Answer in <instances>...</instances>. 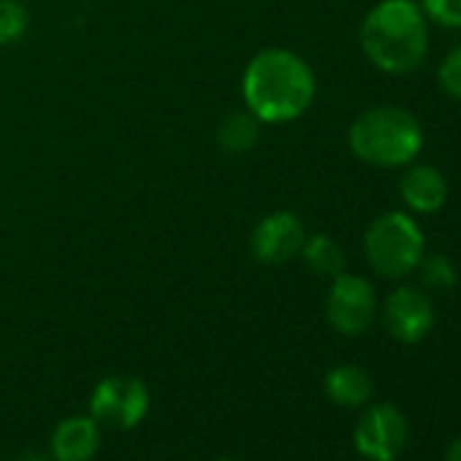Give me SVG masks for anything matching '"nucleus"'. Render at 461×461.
Returning a JSON list of instances; mask_svg holds the SVG:
<instances>
[{
    "label": "nucleus",
    "instance_id": "obj_1",
    "mask_svg": "<svg viewBox=\"0 0 461 461\" xmlns=\"http://www.w3.org/2000/svg\"><path fill=\"white\" fill-rule=\"evenodd\" d=\"M315 93L318 82L310 63L302 55L280 47L258 52L242 77L245 106L267 125L294 122L307 114Z\"/></svg>",
    "mask_w": 461,
    "mask_h": 461
},
{
    "label": "nucleus",
    "instance_id": "obj_2",
    "mask_svg": "<svg viewBox=\"0 0 461 461\" xmlns=\"http://www.w3.org/2000/svg\"><path fill=\"white\" fill-rule=\"evenodd\" d=\"M361 50L383 74H412L429 55V20L415 0H380L361 23Z\"/></svg>",
    "mask_w": 461,
    "mask_h": 461
},
{
    "label": "nucleus",
    "instance_id": "obj_3",
    "mask_svg": "<svg viewBox=\"0 0 461 461\" xmlns=\"http://www.w3.org/2000/svg\"><path fill=\"white\" fill-rule=\"evenodd\" d=\"M350 152L377 168H404L423 149V128L404 106H372L348 131Z\"/></svg>",
    "mask_w": 461,
    "mask_h": 461
},
{
    "label": "nucleus",
    "instance_id": "obj_4",
    "mask_svg": "<svg viewBox=\"0 0 461 461\" xmlns=\"http://www.w3.org/2000/svg\"><path fill=\"white\" fill-rule=\"evenodd\" d=\"M364 256L372 272L383 280L412 275L426 256L420 225L407 212H385L375 217L364 234Z\"/></svg>",
    "mask_w": 461,
    "mask_h": 461
},
{
    "label": "nucleus",
    "instance_id": "obj_5",
    "mask_svg": "<svg viewBox=\"0 0 461 461\" xmlns=\"http://www.w3.org/2000/svg\"><path fill=\"white\" fill-rule=\"evenodd\" d=\"M149 412V388L131 375L104 377L90 393V415L98 426L128 431L136 429Z\"/></svg>",
    "mask_w": 461,
    "mask_h": 461
},
{
    "label": "nucleus",
    "instance_id": "obj_6",
    "mask_svg": "<svg viewBox=\"0 0 461 461\" xmlns=\"http://www.w3.org/2000/svg\"><path fill=\"white\" fill-rule=\"evenodd\" d=\"M377 318V291L361 275H337L326 296V321L345 337L364 334Z\"/></svg>",
    "mask_w": 461,
    "mask_h": 461
},
{
    "label": "nucleus",
    "instance_id": "obj_7",
    "mask_svg": "<svg viewBox=\"0 0 461 461\" xmlns=\"http://www.w3.org/2000/svg\"><path fill=\"white\" fill-rule=\"evenodd\" d=\"M407 418L391 402L366 407L353 429V445L366 461H396L407 447Z\"/></svg>",
    "mask_w": 461,
    "mask_h": 461
},
{
    "label": "nucleus",
    "instance_id": "obj_8",
    "mask_svg": "<svg viewBox=\"0 0 461 461\" xmlns=\"http://www.w3.org/2000/svg\"><path fill=\"white\" fill-rule=\"evenodd\" d=\"M304 242H307V228L302 217L288 209H280L256 222L253 237H250V250L256 261L280 267L302 256Z\"/></svg>",
    "mask_w": 461,
    "mask_h": 461
},
{
    "label": "nucleus",
    "instance_id": "obj_9",
    "mask_svg": "<svg viewBox=\"0 0 461 461\" xmlns=\"http://www.w3.org/2000/svg\"><path fill=\"white\" fill-rule=\"evenodd\" d=\"M383 323H385V331L396 342L415 345V342L426 339L434 326V304L423 288L399 285L385 296Z\"/></svg>",
    "mask_w": 461,
    "mask_h": 461
},
{
    "label": "nucleus",
    "instance_id": "obj_10",
    "mask_svg": "<svg viewBox=\"0 0 461 461\" xmlns=\"http://www.w3.org/2000/svg\"><path fill=\"white\" fill-rule=\"evenodd\" d=\"M101 447V426L93 415H71L63 418L50 439V450L55 461H93Z\"/></svg>",
    "mask_w": 461,
    "mask_h": 461
},
{
    "label": "nucleus",
    "instance_id": "obj_11",
    "mask_svg": "<svg viewBox=\"0 0 461 461\" xmlns=\"http://www.w3.org/2000/svg\"><path fill=\"white\" fill-rule=\"evenodd\" d=\"M399 195L404 206L415 214H434L447 201V179L437 166L420 163L404 171L399 182Z\"/></svg>",
    "mask_w": 461,
    "mask_h": 461
},
{
    "label": "nucleus",
    "instance_id": "obj_12",
    "mask_svg": "<svg viewBox=\"0 0 461 461\" xmlns=\"http://www.w3.org/2000/svg\"><path fill=\"white\" fill-rule=\"evenodd\" d=\"M323 388H326V396L339 407H361L372 399V391H375L369 372L356 364L334 366L326 375Z\"/></svg>",
    "mask_w": 461,
    "mask_h": 461
},
{
    "label": "nucleus",
    "instance_id": "obj_13",
    "mask_svg": "<svg viewBox=\"0 0 461 461\" xmlns=\"http://www.w3.org/2000/svg\"><path fill=\"white\" fill-rule=\"evenodd\" d=\"M258 136H261V120L248 109L228 114L217 128V144L230 155L250 152L258 144Z\"/></svg>",
    "mask_w": 461,
    "mask_h": 461
},
{
    "label": "nucleus",
    "instance_id": "obj_14",
    "mask_svg": "<svg viewBox=\"0 0 461 461\" xmlns=\"http://www.w3.org/2000/svg\"><path fill=\"white\" fill-rule=\"evenodd\" d=\"M302 258H304L307 269L318 277L334 280L337 275L345 272V250L329 234L307 237V242L302 248Z\"/></svg>",
    "mask_w": 461,
    "mask_h": 461
},
{
    "label": "nucleus",
    "instance_id": "obj_15",
    "mask_svg": "<svg viewBox=\"0 0 461 461\" xmlns=\"http://www.w3.org/2000/svg\"><path fill=\"white\" fill-rule=\"evenodd\" d=\"M415 272L420 277L423 291H450L458 283L456 264L447 256H423Z\"/></svg>",
    "mask_w": 461,
    "mask_h": 461
},
{
    "label": "nucleus",
    "instance_id": "obj_16",
    "mask_svg": "<svg viewBox=\"0 0 461 461\" xmlns=\"http://www.w3.org/2000/svg\"><path fill=\"white\" fill-rule=\"evenodd\" d=\"M31 25L28 9L17 0H0V47L17 44Z\"/></svg>",
    "mask_w": 461,
    "mask_h": 461
},
{
    "label": "nucleus",
    "instance_id": "obj_17",
    "mask_svg": "<svg viewBox=\"0 0 461 461\" xmlns=\"http://www.w3.org/2000/svg\"><path fill=\"white\" fill-rule=\"evenodd\" d=\"M418 6L429 20V25L450 28V31L461 28V0H418Z\"/></svg>",
    "mask_w": 461,
    "mask_h": 461
},
{
    "label": "nucleus",
    "instance_id": "obj_18",
    "mask_svg": "<svg viewBox=\"0 0 461 461\" xmlns=\"http://www.w3.org/2000/svg\"><path fill=\"white\" fill-rule=\"evenodd\" d=\"M437 82L445 95L461 101V44L445 55V60L437 68Z\"/></svg>",
    "mask_w": 461,
    "mask_h": 461
},
{
    "label": "nucleus",
    "instance_id": "obj_19",
    "mask_svg": "<svg viewBox=\"0 0 461 461\" xmlns=\"http://www.w3.org/2000/svg\"><path fill=\"white\" fill-rule=\"evenodd\" d=\"M445 461H461V434L447 445V450H445Z\"/></svg>",
    "mask_w": 461,
    "mask_h": 461
},
{
    "label": "nucleus",
    "instance_id": "obj_20",
    "mask_svg": "<svg viewBox=\"0 0 461 461\" xmlns=\"http://www.w3.org/2000/svg\"><path fill=\"white\" fill-rule=\"evenodd\" d=\"M214 461H237V458H230V456H222V458H214Z\"/></svg>",
    "mask_w": 461,
    "mask_h": 461
}]
</instances>
